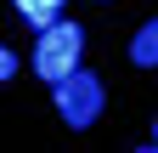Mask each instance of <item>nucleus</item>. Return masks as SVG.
<instances>
[{"label":"nucleus","mask_w":158,"mask_h":153,"mask_svg":"<svg viewBox=\"0 0 158 153\" xmlns=\"http://www.w3.org/2000/svg\"><path fill=\"white\" fill-rule=\"evenodd\" d=\"M79 51H85V28L51 17V23L40 28V46H34V74H40L45 85H56L68 68H79Z\"/></svg>","instance_id":"nucleus-1"},{"label":"nucleus","mask_w":158,"mask_h":153,"mask_svg":"<svg viewBox=\"0 0 158 153\" xmlns=\"http://www.w3.org/2000/svg\"><path fill=\"white\" fill-rule=\"evenodd\" d=\"M51 91H56V113H62V125H73V130L96 125V113H102V80H96L90 68H68Z\"/></svg>","instance_id":"nucleus-2"},{"label":"nucleus","mask_w":158,"mask_h":153,"mask_svg":"<svg viewBox=\"0 0 158 153\" xmlns=\"http://www.w3.org/2000/svg\"><path fill=\"white\" fill-rule=\"evenodd\" d=\"M130 63L135 68H152L158 63V28L152 23H141V34H135V46H130Z\"/></svg>","instance_id":"nucleus-3"},{"label":"nucleus","mask_w":158,"mask_h":153,"mask_svg":"<svg viewBox=\"0 0 158 153\" xmlns=\"http://www.w3.org/2000/svg\"><path fill=\"white\" fill-rule=\"evenodd\" d=\"M56 6H62V0H17V11H23L28 28H45L51 17H56Z\"/></svg>","instance_id":"nucleus-4"},{"label":"nucleus","mask_w":158,"mask_h":153,"mask_svg":"<svg viewBox=\"0 0 158 153\" xmlns=\"http://www.w3.org/2000/svg\"><path fill=\"white\" fill-rule=\"evenodd\" d=\"M11 74H17V51H6V46H0V80H11Z\"/></svg>","instance_id":"nucleus-5"}]
</instances>
